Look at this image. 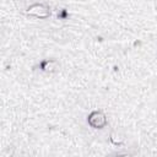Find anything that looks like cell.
I'll list each match as a JSON object with an SVG mask.
<instances>
[{
	"label": "cell",
	"mask_w": 157,
	"mask_h": 157,
	"mask_svg": "<svg viewBox=\"0 0 157 157\" xmlns=\"http://www.w3.org/2000/svg\"><path fill=\"white\" fill-rule=\"evenodd\" d=\"M87 123L93 129H103L107 124V115L102 110H92L87 117Z\"/></svg>",
	"instance_id": "cell-1"
},
{
	"label": "cell",
	"mask_w": 157,
	"mask_h": 157,
	"mask_svg": "<svg viewBox=\"0 0 157 157\" xmlns=\"http://www.w3.org/2000/svg\"><path fill=\"white\" fill-rule=\"evenodd\" d=\"M26 13L29 15V16H33V17H37V18H40V20H44V18H48L50 16V9L49 6L44 5V4H33L31 6L27 7L26 10Z\"/></svg>",
	"instance_id": "cell-2"
},
{
	"label": "cell",
	"mask_w": 157,
	"mask_h": 157,
	"mask_svg": "<svg viewBox=\"0 0 157 157\" xmlns=\"http://www.w3.org/2000/svg\"><path fill=\"white\" fill-rule=\"evenodd\" d=\"M42 71H45V72H53L54 70L58 69V61L54 60V59H48V60H43L40 64H39Z\"/></svg>",
	"instance_id": "cell-3"
},
{
	"label": "cell",
	"mask_w": 157,
	"mask_h": 157,
	"mask_svg": "<svg viewBox=\"0 0 157 157\" xmlns=\"http://www.w3.org/2000/svg\"><path fill=\"white\" fill-rule=\"evenodd\" d=\"M110 142H112L113 145H115V146L121 145V144L124 142V137H119V136H117L115 132H112V134H110Z\"/></svg>",
	"instance_id": "cell-4"
}]
</instances>
